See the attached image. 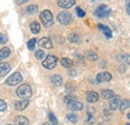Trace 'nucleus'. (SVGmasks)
Instances as JSON below:
<instances>
[{
	"instance_id": "f257e3e1",
	"label": "nucleus",
	"mask_w": 130,
	"mask_h": 125,
	"mask_svg": "<svg viewBox=\"0 0 130 125\" xmlns=\"http://www.w3.org/2000/svg\"><path fill=\"white\" fill-rule=\"evenodd\" d=\"M17 96H19L20 98H29L32 95V90L31 87L27 84H23L20 85L16 90Z\"/></svg>"
},
{
	"instance_id": "f03ea898",
	"label": "nucleus",
	"mask_w": 130,
	"mask_h": 125,
	"mask_svg": "<svg viewBox=\"0 0 130 125\" xmlns=\"http://www.w3.org/2000/svg\"><path fill=\"white\" fill-rule=\"evenodd\" d=\"M40 20L45 27H50L53 24V15L49 10H44L40 14Z\"/></svg>"
},
{
	"instance_id": "7ed1b4c3",
	"label": "nucleus",
	"mask_w": 130,
	"mask_h": 125,
	"mask_svg": "<svg viewBox=\"0 0 130 125\" xmlns=\"http://www.w3.org/2000/svg\"><path fill=\"white\" fill-rule=\"evenodd\" d=\"M110 13H111V9H110L107 5H105V4H102V5L98 6L97 8H96V10L94 11L95 16L101 17V18H102V17H106V16H108Z\"/></svg>"
},
{
	"instance_id": "20e7f679",
	"label": "nucleus",
	"mask_w": 130,
	"mask_h": 125,
	"mask_svg": "<svg viewBox=\"0 0 130 125\" xmlns=\"http://www.w3.org/2000/svg\"><path fill=\"white\" fill-rule=\"evenodd\" d=\"M21 81H22V75L19 72H14L6 79V84L10 86H14L19 84Z\"/></svg>"
},
{
	"instance_id": "39448f33",
	"label": "nucleus",
	"mask_w": 130,
	"mask_h": 125,
	"mask_svg": "<svg viewBox=\"0 0 130 125\" xmlns=\"http://www.w3.org/2000/svg\"><path fill=\"white\" fill-rule=\"evenodd\" d=\"M57 64V57L54 55H48L45 60L42 62V65L47 69H53Z\"/></svg>"
},
{
	"instance_id": "423d86ee",
	"label": "nucleus",
	"mask_w": 130,
	"mask_h": 125,
	"mask_svg": "<svg viewBox=\"0 0 130 125\" xmlns=\"http://www.w3.org/2000/svg\"><path fill=\"white\" fill-rule=\"evenodd\" d=\"M57 20L63 24V25H68L72 22V17H71V14L66 12V11H63V12H60L58 16H57Z\"/></svg>"
},
{
	"instance_id": "0eeeda50",
	"label": "nucleus",
	"mask_w": 130,
	"mask_h": 125,
	"mask_svg": "<svg viewBox=\"0 0 130 125\" xmlns=\"http://www.w3.org/2000/svg\"><path fill=\"white\" fill-rule=\"evenodd\" d=\"M111 79H112V75L109 72H106V71L99 73L96 76V80L98 82H107V81H110Z\"/></svg>"
},
{
	"instance_id": "6e6552de",
	"label": "nucleus",
	"mask_w": 130,
	"mask_h": 125,
	"mask_svg": "<svg viewBox=\"0 0 130 125\" xmlns=\"http://www.w3.org/2000/svg\"><path fill=\"white\" fill-rule=\"evenodd\" d=\"M58 6L64 9L71 8L75 4V0H58Z\"/></svg>"
},
{
	"instance_id": "1a4fd4ad",
	"label": "nucleus",
	"mask_w": 130,
	"mask_h": 125,
	"mask_svg": "<svg viewBox=\"0 0 130 125\" xmlns=\"http://www.w3.org/2000/svg\"><path fill=\"white\" fill-rule=\"evenodd\" d=\"M10 69H11V67H10V65L8 63L6 62L0 63V77L5 76L6 74H8L9 71H10Z\"/></svg>"
},
{
	"instance_id": "9d476101",
	"label": "nucleus",
	"mask_w": 130,
	"mask_h": 125,
	"mask_svg": "<svg viewBox=\"0 0 130 125\" xmlns=\"http://www.w3.org/2000/svg\"><path fill=\"white\" fill-rule=\"evenodd\" d=\"M38 44H39V46L47 48V49L52 48V41H51L49 38H47V37H43V38H41V39L38 41Z\"/></svg>"
},
{
	"instance_id": "9b49d317",
	"label": "nucleus",
	"mask_w": 130,
	"mask_h": 125,
	"mask_svg": "<svg viewBox=\"0 0 130 125\" xmlns=\"http://www.w3.org/2000/svg\"><path fill=\"white\" fill-rule=\"evenodd\" d=\"M98 98H99V95H98V93L95 92V91H89L88 93L86 94V99H87V101L90 102V103L96 102L98 100Z\"/></svg>"
},
{
	"instance_id": "f8f14e48",
	"label": "nucleus",
	"mask_w": 130,
	"mask_h": 125,
	"mask_svg": "<svg viewBox=\"0 0 130 125\" xmlns=\"http://www.w3.org/2000/svg\"><path fill=\"white\" fill-rule=\"evenodd\" d=\"M67 105H68V108H70L71 110H74V111H79V110H81L82 107H83L81 102H79V101H77V100H74V101L68 103Z\"/></svg>"
},
{
	"instance_id": "ddd939ff",
	"label": "nucleus",
	"mask_w": 130,
	"mask_h": 125,
	"mask_svg": "<svg viewBox=\"0 0 130 125\" xmlns=\"http://www.w3.org/2000/svg\"><path fill=\"white\" fill-rule=\"evenodd\" d=\"M28 104H29V101L28 100H19V101H16L15 102V109L16 110H19V111H21V110H24L27 106H28Z\"/></svg>"
},
{
	"instance_id": "4468645a",
	"label": "nucleus",
	"mask_w": 130,
	"mask_h": 125,
	"mask_svg": "<svg viewBox=\"0 0 130 125\" xmlns=\"http://www.w3.org/2000/svg\"><path fill=\"white\" fill-rule=\"evenodd\" d=\"M14 123H15V125H28L29 124L27 118L24 117V116H17L16 118H15V120H14Z\"/></svg>"
},
{
	"instance_id": "2eb2a0df",
	"label": "nucleus",
	"mask_w": 130,
	"mask_h": 125,
	"mask_svg": "<svg viewBox=\"0 0 130 125\" xmlns=\"http://www.w3.org/2000/svg\"><path fill=\"white\" fill-rule=\"evenodd\" d=\"M10 55V49L8 47H3L2 49H0V61L7 58Z\"/></svg>"
},
{
	"instance_id": "dca6fc26",
	"label": "nucleus",
	"mask_w": 130,
	"mask_h": 125,
	"mask_svg": "<svg viewBox=\"0 0 130 125\" xmlns=\"http://www.w3.org/2000/svg\"><path fill=\"white\" fill-rule=\"evenodd\" d=\"M98 28H100V29L103 31V33L105 34V36H106L107 38H111V37H112V32H111L109 27L104 26V25H102V24H99V25H98Z\"/></svg>"
},
{
	"instance_id": "f3484780",
	"label": "nucleus",
	"mask_w": 130,
	"mask_h": 125,
	"mask_svg": "<svg viewBox=\"0 0 130 125\" xmlns=\"http://www.w3.org/2000/svg\"><path fill=\"white\" fill-rule=\"evenodd\" d=\"M119 104H120V101H119V97L116 96L114 97L113 99L110 101L109 103V106H110V109L111 110H116L118 107H119Z\"/></svg>"
},
{
	"instance_id": "a211bd4d",
	"label": "nucleus",
	"mask_w": 130,
	"mask_h": 125,
	"mask_svg": "<svg viewBox=\"0 0 130 125\" xmlns=\"http://www.w3.org/2000/svg\"><path fill=\"white\" fill-rule=\"evenodd\" d=\"M30 30L34 34H37L40 32V24L37 21H33L32 23L30 24Z\"/></svg>"
},
{
	"instance_id": "6ab92c4d",
	"label": "nucleus",
	"mask_w": 130,
	"mask_h": 125,
	"mask_svg": "<svg viewBox=\"0 0 130 125\" xmlns=\"http://www.w3.org/2000/svg\"><path fill=\"white\" fill-rule=\"evenodd\" d=\"M51 81H52V83H53L55 86H60V85L62 84V82H63L62 77H61L60 75H53V76L51 77Z\"/></svg>"
},
{
	"instance_id": "aec40b11",
	"label": "nucleus",
	"mask_w": 130,
	"mask_h": 125,
	"mask_svg": "<svg viewBox=\"0 0 130 125\" xmlns=\"http://www.w3.org/2000/svg\"><path fill=\"white\" fill-rule=\"evenodd\" d=\"M129 107H130V100H128V99L122 100L120 102V104H119V109L121 110V111H124V110H126L127 108H129Z\"/></svg>"
},
{
	"instance_id": "412c9836",
	"label": "nucleus",
	"mask_w": 130,
	"mask_h": 125,
	"mask_svg": "<svg viewBox=\"0 0 130 125\" xmlns=\"http://www.w3.org/2000/svg\"><path fill=\"white\" fill-rule=\"evenodd\" d=\"M68 39H69V41H71L73 43H78L80 41V36L78 34H76V33H71L68 36Z\"/></svg>"
},
{
	"instance_id": "4be33fe9",
	"label": "nucleus",
	"mask_w": 130,
	"mask_h": 125,
	"mask_svg": "<svg viewBox=\"0 0 130 125\" xmlns=\"http://www.w3.org/2000/svg\"><path fill=\"white\" fill-rule=\"evenodd\" d=\"M37 11H38V7H37L36 5H30V6H28V7L26 8V12H27L28 14H30V15L35 14Z\"/></svg>"
},
{
	"instance_id": "5701e85b",
	"label": "nucleus",
	"mask_w": 130,
	"mask_h": 125,
	"mask_svg": "<svg viewBox=\"0 0 130 125\" xmlns=\"http://www.w3.org/2000/svg\"><path fill=\"white\" fill-rule=\"evenodd\" d=\"M61 65L66 67V68H69V67H71L73 65V62L69 58H62L61 59Z\"/></svg>"
},
{
	"instance_id": "b1692460",
	"label": "nucleus",
	"mask_w": 130,
	"mask_h": 125,
	"mask_svg": "<svg viewBox=\"0 0 130 125\" xmlns=\"http://www.w3.org/2000/svg\"><path fill=\"white\" fill-rule=\"evenodd\" d=\"M114 96L113 91L111 90H103L102 91V97L105 98V99H110Z\"/></svg>"
},
{
	"instance_id": "393cba45",
	"label": "nucleus",
	"mask_w": 130,
	"mask_h": 125,
	"mask_svg": "<svg viewBox=\"0 0 130 125\" xmlns=\"http://www.w3.org/2000/svg\"><path fill=\"white\" fill-rule=\"evenodd\" d=\"M65 90H66V92H68V93H72V92H74V91L76 90V88H75V86H74L73 84L67 83L66 86H65Z\"/></svg>"
},
{
	"instance_id": "a878e982",
	"label": "nucleus",
	"mask_w": 130,
	"mask_h": 125,
	"mask_svg": "<svg viewBox=\"0 0 130 125\" xmlns=\"http://www.w3.org/2000/svg\"><path fill=\"white\" fill-rule=\"evenodd\" d=\"M44 56H45V53H44V51H42V50H37V51L35 52V57H36V59L41 60V59L44 58Z\"/></svg>"
},
{
	"instance_id": "bb28decb",
	"label": "nucleus",
	"mask_w": 130,
	"mask_h": 125,
	"mask_svg": "<svg viewBox=\"0 0 130 125\" xmlns=\"http://www.w3.org/2000/svg\"><path fill=\"white\" fill-rule=\"evenodd\" d=\"M87 58L89 59V60H92V61H95V60H97L98 59V56L94 53V52H91V51H89L88 53H87Z\"/></svg>"
},
{
	"instance_id": "cd10ccee",
	"label": "nucleus",
	"mask_w": 130,
	"mask_h": 125,
	"mask_svg": "<svg viewBox=\"0 0 130 125\" xmlns=\"http://www.w3.org/2000/svg\"><path fill=\"white\" fill-rule=\"evenodd\" d=\"M67 119H68L70 122H72V123H75V122L78 121V117H77L75 114H68V115H67Z\"/></svg>"
},
{
	"instance_id": "c85d7f7f",
	"label": "nucleus",
	"mask_w": 130,
	"mask_h": 125,
	"mask_svg": "<svg viewBox=\"0 0 130 125\" xmlns=\"http://www.w3.org/2000/svg\"><path fill=\"white\" fill-rule=\"evenodd\" d=\"M35 44H36V39H35V38L30 39V40L28 41V43H27V47H28V49H29V50H33V49H34V47H35Z\"/></svg>"
},
{
	"instance_id": "c756f323",
	"label": "nucleus",
	"mask_w": 130,
	"mask_h": 125,
	"mask_svg": "<svg viewBox=\"0 0 130 125\" xmlns=\"http://www.w3.org/2000/svg\"><path fill=\"white\" fill-rule=\"evenodd\" d=\"M74 100H76V98L74 96H72V95H67V96L64 97V102L66 104H68V103H70V102H72Z\"/></svg>"
},
{
	"instance_id": "7c9ffc66",
	"label": "nucleus",
	"mask_w": 130,
	"mask_h": 125,
	"mask_svg": "<svg viewBox=\"0 0 130 125\" xmlns=\"http://www.w3.org/2000/svg\"><path fill=\"white\" fill-rule=\"evenodd\" d=\"M49 119H50V121L52 122V124L53 125H57L58 121H57V119H56L55 115H54L52 112H50V113H49Z\"/></svg>"
},
{
	"instance_id": "2f4dec72",
	"label": "nucleus",
	"mask_w": 130,
	"mask_h": 125,
	"mask_svg": "<svg viewBox=\"0 0 130 125\" xmlns=\"http://www.w3.org/2000/svg\"><path fill=\"white\" fill-rule=\"evenodd\" d=\"M7 108V104L4 100H1L0 99V111H5Z\"/></svg>"
},
{
	"instance_id": "473e14b6",
	"label": "nucleus",
	"mask_w": 130,
	"mask_h": 125,
	"mask_svg": "<svg viewBox=\"0 0 130 125\" xmlns=\"http://www.w3.org/2000/svg\"><path fill=\"white\" fill-rule=\"evenodd\" d=\"M76 12H77V15L79 16V17H84L85 16V12L82 10L80 7H77L76 8Z\"/></svg>"
},
{
	"instance_id": "72a5a7b5",
	"label": "nucleus",
	"mask_w": 130,
	"mask_h": 125,
	"mask_svg": "<svg viewBox=\"0 0 130 125\" xmlns=\"http://www.w3.org/2000/svg\"><path fill=\"white\" fill-rule=\"evenodd\" d=\"M6 42H7V37L4 34H1L0 33V44H4Z\"/></svg>"
},
{
	"instance_id": "f704fd0d",
	"label": "nucleus",
	"mask_w": 130,
	"mask_h": 125,
	"mask_svg": "<svg viewBox=\"0 0 130 125\" xmlns=\"http://www.w3.org/2000/svg\"><path fill=\"white\" fill-rule=\"evenodd\" d=\"M125 5H126V11H127V13L130 15V0H126Z\"/></svg>"
},
{
	"instance_id": "c9c22d12",
	"label": "nucleus",
	"mask_w": 130,
	"mask_h": 125,
	"mask_svg": "<svg viewBox=\"0 0 130 125\" xmlns=\"http://www.w3.org/2000/svg\"><path fill=\"white\" fill-rule=\"evenodd\" d=\"M125 61H127V63L130 65V55H127V54H126V56H125Z\"/></svg>"
},
{
	"instance_id": "e433bc0d",
	"label": "nucleus",
	"mask_w": 130,
	"mask_h": 125,
	"mask_svg": "<svg viewBox=\"0 0 130 125\" xmlns=\"http://www.w3.org/2000/svg\"><path fill=\"white\" fill-rule=\"evenodd\" d=\"M28 0H17V3L18 4H23V3H25V2H27Z\"/></svg>"
},
{
	"instance_id": "4c0bfd02",
	"label": "nucleus",
	"mask_w": 130,
	"mask_h": 125,
	"mask_svg": "<svg viewBox=\"0 0 130 125\" xmlns=\"http://www.w3.org/2000/svg\"><path fill=\"white\" fill-rule=\"evenodd\" d=\"M127 117H128V118H129V119H130V113H128V115H127Z\"/></svg>"
},
{
	"instance_id": "58836bf2",
	"label": "nucleus",
	"mask_w": 130,
	"mask_h": 125,
	"mask_svg": "<svg viewBox=\"0 0 130 125\" xmlns=\"http://www.w3.org/2000/svg\"><path fill=\"white\" fill-rule=\"evenodd\" d=\"M91 1H92V2H96L97 0H91Z\"/></svg>"
},
{
	"instance_id": "ea45409f",
	"label": "nucleus",
	"mask_w": 130,
	"mask_h": 125,
	"mask_svg": "<svg viewBox=\"0 0 130 125\" xmlns=\"http://www.w3.org/2000/svg\"><path fill=\"white\" fill-rule=\"evenodd\" d=\"M43 125H49V124H48V123H44Z\"/></svg>"
},
{
	"instance_id": "a19ab883",
	"label": "nucleus",
	"mask_w": 130,
	"mask_h": 125,
	"mask_svg": "<svg viewBox=\"0 0 130 125\" xmlns=\"http://www.w3.org/2000/svg\"><path fill=\"white\" fill-rule=\"evenodd\" d=\"M98 125H102V124H98Z\"/></svg>"
},
{
	"instance_id": "79ce46f5",
	"label": "nucleus",
	"mask_w": 130,
	"mask_h": 125,
	"mask_svg": "<svg viewBox=\"0 0 130 125\" xmlns=\"http://www.w3.org/2000/svg\"><path fill=\"white\" fill-rule=\"evenodd\" d=\"M126 125H130V124H126Z\"/></svg>"
},
{
	"instance_id": "37998d69",
	"label": "nucleus",
	"mask_w": 130,
	"mask_h": 125,
	"mask_svg": "<svg viewBox=\"0 0 130 125\" xmlns=\"http://www.w3.org/2000/svg\"><path fill=\"white\" fill-rule=\"evenodd\" d=\"M7 125H9V124H7Z\"/></svg>"
}]
</instances>
